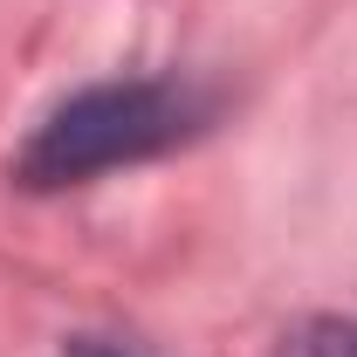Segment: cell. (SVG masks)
Listing matches in <instances>:
<instances>
[{"instance_id":"1","label":"cell","mask_w":357,"mask_h":357,"mask_svg":"<svg viewBox=\"0 0 357 357\" xmlns=\"http://www.w3.org/2000/svg\"><path fill=\"white\" fill-rule=\"evenodd\" d=\"M220 89L199 76H110L83 83L48 110L14 151V185L21 192H69L124 165H151L178 144L213 131Z\"/></svg>"},{"instance_id":"2","label":"cell","mask_w":357,"mask_h":357,"mask_svg":"<svg viewBox=\"0 0 357 357\" xmlns=\"http://www.w3.org/2000/svg\"><path fill=\"white\" fill-rule=\"evenodd\" d=\"M268 357H357V316H296Z\"/></svg>"},{"instance_id":"3","label":"cell","mask_w":357,"mask_h":357,"mask_svg":"<svg viewBox=\"0 0 357 357\" xmlns=\"http://www.w3.org/2000/svg\"><path fill=\"white\" fill-rule=\"evenodd\" d=\"M62 357H151L144 344L131 337H103V330H76V337H62Z\"/></svg>"}]
</instances>
